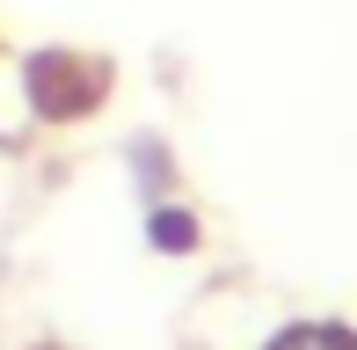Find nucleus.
<instances>
[{
	"label": "nucleus",
	"mask_w": 357,
	"mask_h": 350,
	"mask_svg": "<svg viewBox=\"0 0 357 350\" xmlns=\"http://www.w3.org/2000/svg\"><path fill=\"white\" fill-rule=\"evenodd\" d=\"M146 234H153L160 256H183V248H197V219H190V212H153V227H146Z\"/></svg>",
	"instance_id": "nucleus-2"
},
{
	"label": "nucleus",
	"mask_w": 357,
	"mask_h": 350,
	"mask_svg": "<svg viewBox=\"0 0 357 350\" xmlns=\"http://www.w3.org/2000/svg\"><path fill=\"white\" fill-rule=\"evenodd\" d=\"M270 350H357L350 328H328V321H299V328H284Z\"/></svg>",
	"instance_id": "nucleus-1"
}]
</instances>
